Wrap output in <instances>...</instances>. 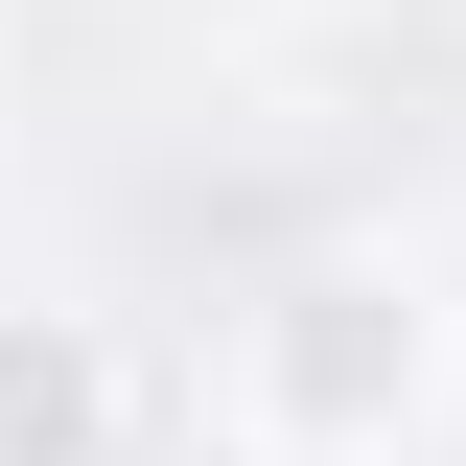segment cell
Here are the masks:
<instances>
[{"label": "cell", "instance_id": "cell-1", "mask_svg": "<svg viewBox=\"0 0 466 466\" xmlns=\"http://www.w3.org/2000/svg\"><path fill=\"white\" fill-rule=\"evenodd\" d=\"M466 327L420 257H373V233H327V257H257L210 327V443L233 466H420V420H443Z\"/></svg>", "mask_w": 466, "mask_h": 466}, {"label": "cell", "instance_id": "cell-2", "mask_svg": "<svg viewBox=\"0 0 466 466\" xmlns=\"http://www.w3.org/2000/svg\"><path fill=\"white\" fill-rule=\"evenodd\" d=\"M140 443V373H116L94 303H0V466H116Z\"/></svg>", "mask_w": 466, "mask_h": 466}]
</instances>
